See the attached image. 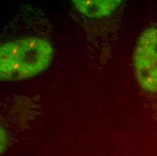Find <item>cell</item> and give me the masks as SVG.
<instances>
[{
	"mask_svg": "<svg viewBox=\"0 0 157 156\" xmlns=\"http://www.w3.org/2000/svg\"><path fill=\"white\" fill-rule=\"evenodd\" d=\"M53 58L52 44L39 37H25L3 44L0 48V78L19 81L46 70Z\"/></svg>",
	"mask_w": 157,
	"mask_h": 156,
	"instance_id": "cell-1",
	"label": "cell"
},
{
	"mask_svg": "<svg viewBox=\"0 0 157 156\" xmlns=\"http://www.w3.org/2000/svg\"><path fill=\"white\" fill-rule=\"evenodd\" d=\"M74 7L82 15L93 18H100L111 15L121 1L102 0V1H72Z\"/></svg>",
	"mask_w": 157,
	"mask_h": 156,
	"instance_id": "cell-3",
	"label": "cell"
},
{
	"mask_svg": "<svg viewBox=\"0 0 157 156\" xmlns=\"http://www.w3.org/2000/svg\"><path fill=\"white\" fill-rule=\"evenodd\" d=\"M133 66L138 85L146 92L157 93V27L145 29L138 37Z\"/></svg>",
	"mask_w": 157,
	"mask_h": 156,
	"instance_id": "cell-2",
	"label": "cell"
}]
</instances>
